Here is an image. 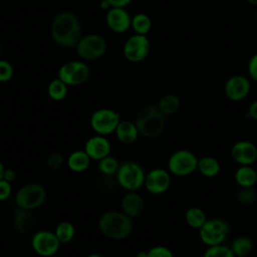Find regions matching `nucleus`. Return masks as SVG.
Wrapping results in <instances>:
<instances>
[{
	"mask_svg": "<svg viewBox=\"0 0 257 257\" xmlns=\"http://www.w3.org/2000/svg\"><path fill=\"white\" fill-rule=\"evenodd\" d=\"M52 40L59 46L73 48L81 38V23L78 16L69 10L58 12L50 25Z\"/></svg>",
	"mask_w": 257,
	"mask_h": 257,
	"instance_id": "nucleus-1",
	"label": "nucleus"
},
{
	"mask_svg": "<svg viewBox=\"0 0 257 257\" xmlns=\"http://www.w3.org/2000/svg\"><path fill=\"white\" fill-rule=\"evenodd\" d=\"M100 233L108 239L122 240L128 237L133 231V219L122 211L108 210L103 212L97 221Z\"/></svg>",
	"mask_w": 257,
	"mask_h": 257,
	"instance_id": "nucleus-2",
	"label": "nucleus"
},
{
	"mask_svg": "<svg viewBox=\"0 0 257 257\" xmlns=\"http://www.w3.org/2000/svg\"><path fill=\"white\" fill-rule=\"evenodd\" d=\"M135 123L141 136L148 139L160 137L166 127V115L155 104L141 107L136 115Z\"/></svg>",
	"mask_w": 257,
	"mask_h": 257,
	"instance_id": "nucleus-3",
	"label": "nucleus"
},
{
	"mask_svg": "<svg viewBox=\"0 0 257 257\" xmlns=\"http://www.w3.org/2000/svg\"><path fill=\"white\" fill-rule=\"evenodd\" d=\"M199 158L190 150L180 149L175 151L168 159L167 170L172 176L188 177L197 172Z\"/></svg>",
	"mask_w": 257,
	"mask_h": 257,
	"instance_id": "nucleus-4",
	"label": "nucleus"
},
{
	"mask_svg": "<svg viewBox=\"0 0 257 257\" xmlns=\"http://www.w3.org/2000/svg\"><path fill=\"white\" fill-rule=\"evenodd\" d=\"M146 174L139 163L126 161L119 165L115 178L118 185L125 191H139L144 187Z\"/></svg>",
	"mask_w": 257,
	"mask_h": 257,
	"instance_id": "nucleus-5",
	"label": "nucleus"
},
{
	"mask_svg": "<svg viewBox=\"0 0 257 257\" xmlns=\"http://www.w3.org/2000/svg\"><path fill=\"white\" fill-rule=\"evenodd\" d=\"M47 197L45 188L38 183H28L18 189L14 200L18 208L33 211L41 207Z\"/></svg>",
	"mask_w": 257,
	"mask_h": 257,
	"instance_id": "nucleus-6",
	"label": "nucleus"
},
{
	"mask_svg": "<svg viewBox=\"0 0 257 257\" xmlns=\"http://www.w3.org/2000/svg\"><path fill=\"white\" fill-rule=\"evenodd\" d=\"M201 242L209 246L224 244L230 233L229 223L221 218L208 219L205 224L198 230Z\"/></svg>",
	"mask_w": 257,
	"mask_h": 257,
	"instance_id": "nucleus-7",
	"label": "nucleus"
},
{
	"mask_svg": "<svg viewBox=\"0 0 257 257\" xmlns=\"http://www.w3.org/2000/svg\"><path fill=\"white\" fill-rule=\"evenodd\" d=\"M106 40L97 33H89L81 36L75 46L77 55L85 61H93L101 58L106 52Z\"/></svg>",
	"mask_w": 257,
	"mask_h": 257,
	"instance_id": "nucleus-8",
	"label": "nucleus"
},
{
	"mask_svg": "<svg viewBox=\"0 0 257 257\" xmlns=\"http://www.w3.org/2000/svg\"><path fill=\"white\" fill-rule=\"evenodd\" d=\"M119 113L108 107H101L94 110L89 118V124L92 131L101 136L113 134L120 121Z\"/></svg>",
	"mask_w": 257,
	"mask_h": 257,
	"instance_id": "nucleus-9",
	"label": "nucleus"
},
{
	"mask_svg": "<svg viewBox=\"0 0 257 257\" xmlns=\"http://www.w3.org/2000/svg\"><path fill=\"white\" fill-rule=\"evenodd\" d=\"M90 76L89 66L82 60H70L64 62L58 69L57 77L68 86L81 85Z\"/></svg>",
	"mask_w": 257,
	"mask_h": 257,
	"instance_id": "nucleus-10",
	"label": "nucleus"
},
{
	"mask_svg": "<svg viewBox=\"0 0 257 257\" xmlns=\"http://www.w3.org/2000/svg\"><path fill=\"white\" fill-rule=\"evenodd\" d=\"M151 51V42L147 35L134 33L123 43L122 53L125 59L137 63L145 60Z\"/></svg>",
	"mask_w": 257,
	"mask_h": 257,
	"instance_id": "nucleus-11",
	"label": "nucleus"
},
{
	"mask_svg": "<svg viewBox=\"0 0 257 257\" xmlns=\"http://www.w3.org/2000/svg\"><path fill=\"white\" fill-rule=\"evenodd\" d=\"M61 243L54 232L49 230H39L31 238L33 251L41 257H51L60 249Z\"/></svg>",
	"mask_w": 257,
	"mask_h": 257,
	"instance_id": "nucleus-12",
	"label": "nucleus"
},
{
	"mask_svg": "<svg viewBox=\"0 0 257 257\" xmlns=\"http://www.w3.org/2000/svg\"><path fill=\"white\" fill-rule=\"evenodd\" d=\"M172 184V175L167 169L155 168L146 174L144 187L153 195L166 193Z\"/></svg>",
	"mask_w": 257,
	"mask_h": 257,
	"instance_id": "nucleus-13",
	"label": "nucleus"
},
{
	"mask_svg": "<svg viewBox=\"0 0 257 257\" xmlns=\"http://www.w3.org/2000/svg\"><path fill=\"white\" fill-rule=\"evenodd\" d=\"M251 91L250 79L242 74H235L229 77L224 84V93L228 99L234 102L242 101Z\"/></svg>",
	"mask_w": 257,
	"mask_h": 257,
	"instance_id": "nucleus-14",
	"label": "nucleus"
},
{
	"mask_svg": "<svg viewBox=\"0 0 257 257\" xmlns=\"http://www.w3.org/2000/svg\"><path fill=\"white\" fill-rule=\"evenodd\" d=\"M230 156L238 166H252L257 162V146L248 140H240L233 144Z\"/></svg>",
	"mask_w": 257,
	"mask_h": 257,
	"instance_id": "nucleus-15",
	"label": "nucleus"
},
{
	"mask_svg": "<svg viewBox=\"0 0 257 257\" xmlns=\"http://www.w3.org/2000/svg\"><path fill=\"white\" fill-rule=\"evenodd\" d=\"M105 23L114 33H124L131 28L132 16L125 8L111 7L106 11Z\"/></svg>",
	"mask_w": 257,
	"mask_h": 257,
	"instance_id": "nucleus-16",
	"label": "nucleus"
},
{
	"mask_svg": "<svg viewBox=\"0 0 257 257\" xmlns=\"http://www.w3.org/2000/svg\"><path fill=\"white\" fill-rule=\"evenodd\" d=\"M83 150L92 161L98 162L104 157L110 155L111 145L105 136L95 134L87 139Z\"/></svg>",
	"mask_w": 257,
	"mask_h": 257,
	"instance_id": "nucleus-17",
	"label": "nucleus"
},
{
	"mask_svg": "<svg viewBox=\"0 0 257 257\" xmlns=\"http://www.w3.org/2000/svg\"><path fill=\"white\" fill-rule=\"evenodd\" d=\"M121 211L132 219L139 217L145 209V201L138 191H126L120 200Z\"/></svg>",
	"mask_w": 257,
	"mask_h": 257,
	"instance_id": "nucleus-18",
	"label": "nucleus"
},
{
	"mask_svg": "<svg viewBox=\"0 0 257 257\" xmlns=\"http://www.w3.org/2000/svg\"><path fill=\"white\" fill-rule=\"evenodd\" d=\"M35 217L29 210L18 208L14 211L12 216V223L15 231L19 234L29 233L35 226Z\"/></svg>",
	"mask_w": 257,
	"mask_h": 257,
	"instance_id": "nucleus-19",
	"label": "nucleus"
},
{
	"mask_svg": "<svg viewBox=\"0 0 257 257\" xmlns=\"http://www.w3.org/2000/svg\"><path fill=\"white\" fill-rule=\"evenodd\" d=\"M114 134L116 139L121 144H124V145H131L135 143L140 136L139 130L135 121H132L128 119L120 120Z\"/></svg>",
	"mask_w": 257,
	"mask_h": 257,
	"instance_id": "nucleus-20",
	"label": "nucleus"
},
{
	"mask_svg": "<svg viewBox=\"0 0 257 257\" xmlns=\"http://www.w3.org/2000/svg\"><path fill=\"white\" fill-rule=\"evenodd\" d=\"M234 180L239 188H254L257 184V171L252 166H238Z\"/></svg>",
	"mask_w": 257,
	"mask_h": 257,
	"instance_id": "nucleus-21",
	"label": "nucleus"
},
{
	"mask_svg": "<svg viewBox=\"0 0 257 257\" xmlns=\"http://www.w3.org/2000/svg\"><path fill=\"white\" fill-rule=\"evenodd\" d=\"M197 171L205 178L212 179L217 177L221 172L220 162L212 156H203L198 160Z\"/></svg>",
	"mask_w": 257,
	"mask_h": 257,
	"instance_id": "nucleus-22",
	"label": "nucleus"
},
{
	"mask_svg": "<svg viewBox=\"0 0 257 257\" xmlns=\"http://www.w3.org/2000/svg\"><path fill=\"white\" fill-rule=\"evenodd\" d=\"M91 159L84 150L73 151L66 160V165L70 171L74 173H81L88 169Z\"/></svg>",
	"mask_w": 257,
	"mask_h": 257,
	"instance_id": "nucleus-23",
	"label": "nucleus"
},
{
	"mask_svg": "<svg viewBox=\"0 0 257 257\" xmlns=\"http://www.w3.org/2000/svg\"><path fill=\"white\" fill-rule=\"evenodd\" d=\"M254 244L252 239L246 235H240L234 238L230 248L233 251L235 257H246L253 250Z\"/></svg>",
	"mask_w": 257,
	"mask_h": 257,
	"instance_id": "nucleus-24",
	"label": "nucleus"
},
{
	"mask_svg": "<svg viewBox=\"0 0 257 257\" xmlns=\"http://www.w3.org/2000/svg\"><path fill=\"white\" fill-rule=\"evenodd\" d=\"M157 106L166 116L173 115L180 109L181 100L175 93H166L160 98Z\"/></svg>",
	"mask_w": 257,
	"mask_h": 257,
	"instance_id": "nucleus-25",
	"label": "nucleus"
},
{
	"mask_svg": "<svg viewBox=\"0 0 257 257\" xmlns=\"http://www.w3.org/2000/svg\"><path fill=\"white\" fill-rule=\"evenodd\" d=\"M208 220L205 211L197 206H193L187 209L185 212V221L187 225L193 229L199 230L205 222Z\"/></svg>",
	"mask_w": 257,
	"mask_h": 257,
	"instance_id": "nucleus-26",
	"label": "nucleus"
},
{
	"mask_svg": "<svg viewBox=\"0 0 257 257\" xmlns=\"http://www.w3.org/2000/svg\"><path fill=\"white\" fill-rule=\"evenodd\" d=\"M152 25H153L152 19L146 13L139 12V13H136L134 16H132L131 28L137 34L148 35V33L152 29Z\"/></svg>",
	"mask_w": 257,
	"mask_h": 257,
	"instance_id": "nucleus-27",
	"label": "nucleus"
},
{
	"mask_svg": "<svg viewBox=\"0 0 257 257\" xmlns=\"http://www.w3.org/2000/svg\"><path fill=\"white\" fill-rule=\"evenodd\" d=\"M68 85L58 77L52 79L47 86L48 96L55 101H60L67 96Z\"/></svg>",
	"mask_w": 257,
	"mask_h": 257,
	"instance_id": "nucleus-28",
	"label": "nucleus"
},
{
	"mask_svg": "<svg viewBox=\"0 0 257 257\" xmlns=\"http://www.w3.org/2000/svg\"><path fill=\"white\" fill-rule=\"evenodd\" d=\"M54 233L61 244L69 243L75 236V228L72 223L62 221L57 224Z\"/></svg>",
	"mask_w": 257,
	"mask_h": 257,
	"instance_id": "nucleus-29",
	"label": "nucleus"
},
{
	"mask_svg": "<svg viewBox=\"0 0 257 257\" xmlns=\"http://www.w3.org/2000/svg\"><path fill=\"white\" fill-rule=\"evenodd\" d=\"M119 162L118 160L111 156L108 155L106 157H104L103 159H101L100 161H98V171L104 175V176H113L116 174L118 168H119Z\"/></svg>",
	"mask_w": 257,
	"mask_h": 257,
	"instance_id": "nucleus-30",
	"label": "nucleus"
},
{
	"mask_svg": "<svg viewBox=\"0 0 257 257\" xmlns=\"http://www.w3.org/2000/svg\"><path fill=\"white\" fill-rule=\"evenodd\" d=\"M202 257H235V255L230 246L220 244L207 247Z\"/></svg>",
	"mask_w": 257,
	"mask_h": 257,
	"instance_id": "nucleus-31",
	"label": "nucleus"
},
{
	"mask_svg": "<svg viewBox=\"0 0 257 257\" xmlns=\"http://www.w3.org/2000/svg\"><path fill=\"white\" fill-rule=\"evenodd\" d=\"M236 198L240 204L244 206H250L256 202L257 193L254 188H240L237 192Z\"/></svg>",
	"mask_w": 257,
	"mask_h": 257,
	"instance_id": "nucleus-32",
	"label": "nucleus"
},
{
	"mask_svg": "<svg viewBox=\"0 0 257 257\" xmlns=\"http://www.w3.org/2000/svg\"><path fill=\"white\" fill-rule=\"evenodd\" d=\"M14 67L11 62L0 59V82H8L13 78Z\"/></svg>",
	"mask_w": 257,
	"mask_h": 257,
	"instance_id": "nucleus-33",
	"label": "nucleus"
},
{
	"mask_svg": "<svg viewBox=\"0 0 257 257\" xmlns=\"http://www.w3.org/2000/svg\"><path fill=\"white\" fill-rule=\"evenodd\" d=\"M148 257H174L173 251L165 245H155L148 251Z\"/></svg>",
	"mask_w": 257,
	"mask_h": 257,
	"instance_id": "nucleus-34",
	"label": "nucleus"
},
{
	"mask_svg": "<svg viewBox=\"0 0 257 257\" xmlns=\"http://www.w3.org/2000/svg\"><path fill=\"white\" fill-rule=\"evenodd\" d=\"M65 160H64V157L62 154L58 153V152H53L51 153L48 158H47V167L50 169V170H58L60 169L63 164H64Z\"/></svg>",
	"mask_w": 257,
	"mask_h": 257,
	"instance_id": "nucleus-35",
	"label": "nucleus"
},
{
	"mask_svg": "<svg viewBox=\"0 0 257 257\" xmlns=\"http://www.w3.org/2000/svg\"><path fill=\"white\" fill-rule=\"evenodd\" d=\"M12 195V184L5 181L4 179L0 180V202L8 200Z\"/></svg>",
	"mask_w": 257,
	"mask_h": 257,
	"instance_id": "nucleus-36",
	"label": "nucleus"
},
{
	"mask_svg": "<svg viewBox=\"0 0 257 257\" xmlns=\"http://www.w3.org/2000/svg\"><path fill=\"white\" fill-rule=\"evenodd\" d=\"M247 71L250 79L257 81V53L253 54L248 61Z\"/></svg>",
	"mask_w": 257,
	"mask_h": 257,
	"instance_id": "nucleus-37",
	"label": "nucleus"
},
{
	"mask_svg": "<svg viewBox=\"0 0 257 257\" xmlns=\"http://www.w3.org/2000/svg\"><path fill=\"white\" fill-rule=\"evenodd\" d=\"M247 114L251 119H254L257 121V99L252 101L247 109Z\"/></svg>",
	"mask_w": 257,
	"mask_h": 257,
	"instance_id": "nucleus-38",
	"label": "nucleus"
},
{
	"mask_svg": "<svg viewBox=\"0 0 257 257\" xmlns=\"http://www.w3.org/2000/svg\"><path fill=\"white\" fill-rule=\"evenodd\" d=\"M110 7H116V8H125L128 6L133 0H106Z\"/></svg>",
	"mask_w": 257,
	"mask_h": 257,
	"instance_id": "nucleus-39",
	"label": "nucleus"
},
{
	"mask_svg": "<svg viewBox=\"0 0 257 257\" xmlns=\"http://www.w3.org/2000/svg\"><path fill=\"white\" fill-rule=\"evenodd\" d=\"M3 179L9 183H13L15 180H16V173L14 170L12 169H7L5 170V173H4V176H3Z\"/></svg>",
	"mask_w": 257,
	"mask_h": 257,
	"instance_id": "nucleus-40",
	"label": "nucleus"
},
{
	"mask_svg": "<svg viewBox=\"0 0 257 257\" xmlns=\"http://www.w3.org/2000/svg\"><path fill=\"white\" fill-rule=\"evenodd\" d=\"M99 6H100L101 9H103V10H105V11H107L109 8H111L110 5H109V3H108L106 0H101L100 3H99Z\"/></svg>",
	"mask_w": 257,
	"mask_h": 257,
	"instance_id": "nucleus-41",
	"label": "nucleus"
},
{
	"mask_svg": "<svg viewBox=\"0 0 257 257\" xmlns=\"http://www.w3.org/2000/svg\"><path fill=\"white\" fill-rule=\"evenodd\" d=\"M5 170H6V168H5L4 164L0 161V180H2V179H3V176H4V173H5Z\"/></svg>",
	"mask_w": 257,
	"mask_h": 257,
	"instance_id": "nucleus-42",
	"label": "nucleus"
},
{
	"mask_svg": "<svg viewBox=\"0 0 257 257\" xmlns=\"http://www.w3.org/2000/svg\"><path fill=\"white\" fill-rule=\"evenodd\" d=\"M136 257H148V253L147 251H140L137 253Z\"/></svg>",
	"mask_w": 257,
	"mask_h": 257,
	"instance_id": "nucleus-43",
	"label": "nucleus"
},
{
	"mask_svg": "<svg viewBox=\"0 0 257 257\" xmlns=\"http://www.w3.org/2000/svg\"><path fill=\"white\" fill-rule=\"evenodd\" d=\"M247 3H249L250 5H253V6H257V0H245Z\"/></svg>",
	"mask_w": 257,
	"mask_h": 257,
	"instance_id": "nucleus-44",
	"label": "nucleus"
},
{
	"mask_svg": "<svg viewBox=\"0 0 257 257\" xmlns=\"http://www.w3.org/2000/svg\"><path fill=\"white\" fill-rule=\"evenodd\" d=\"M86 257H103L102 255L98 254V253H90L89 255H87Z\"/></svg>",
	"mask_w": 257,
	"mask_h": 257,
	"instance_id": "nucleus-45",
	"label": "nucleus"
},
{
	"mask_svg": "<svg viewBox=\"0 0 257 257\" xmlns=\"http://www.w3.org/2000/svg\"><path fill=\"white\" fill-rule=\"evenodd\" d=\"M256 20H257V12H256Z\"/></svg>",
	"mask_w": 257,
	"mask_h": 257,
	"instance_id": "nucleus-46",
	"label": "nucleus"
},
{
	"mask_svg": "<svg viewBox=\"0 0 257 257\" xmlns=\"http://www.w3.org/2000/svg\"><path fill=\"white\" fill-rule=\"evenodd\" d=\"M0 54H1V47H0Z\"/></svg>",
	"mask_w": 257,
	"mask_h": 257,
	"instance_id": "nucleus-47",
	"label": "nucleus"
},
{
	"mask_svg": "<svg viewBox=\"0 0 257 257\" xmlns=\"http://www.w3.org/2000/svg\"><path fill=\"white\" fill-rule=\"evenodd\" d=\"M256 171H257V168H256Z\"/></svg>",
	"mask_w": 257,
	"mask_h": 257,
	"instance_id": "nucleus-48",
	"label": "nucleus"
}]
</instances>
